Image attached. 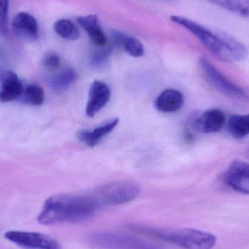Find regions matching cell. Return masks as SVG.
<instances>
[{
  "instance_id": "cell-10",
  "label": "cell",
  "mask_w": 249,
  "mask_h": 249,
  "mask_svg": "<svg viewBox=\"0 0 249 249\" xmlns=\"http://www.w3.org/2000/svg\"><path fill=\"white\" fill-rule=\"evenodd\" d=\"M110 97L111 90L109 86L103 82L95 80L89 90V99L86 110L87 116L93 118L106 106Z\"/></svg>"
},
{
  "instance_id": "cell-20",
  "label": "cell",
  "mask_w": 249,
  "mask_h": 249,
  "mask_svg": "<svg viewBox=\"0 0 249 249\" xmlns=\"http://www.w3.org/2000/svg\"><path fill=\"white\" fill-rule=\"evenodd\" d=\"M20 100L26 105L39 106L45 101V92L43 89L36 84H30L23 88Z\"/></svg>"
},
{
  "instance_id": "cell-2",
  "label": "cell",
  "mask_w": 249,
  "mask_h": 249,
  "mask_svg": "<svg viewBox=\"0 0 249 249\" xmlns=\"http://www.w3.org/2000/svg\"><path fill=\"white\" fill-rule=\"evenodd\" d=\"M171 19L190 31L211 53L220 61L238 62L248 56V50L245 45L223 31L206 27L183 16H172Z\"/></svg>"
},
{
  "instance_id": "cell-23",
  "label": "cell",
  "mask_w": 249,
  "mask_h": 249,
  "mask_svg": "<svg viewBox=\"0 0 249 249\" xmlns=\"http://www.w3.org/2000/svg\"><path fill=\"white\" fill-rule=\"evenodd\" d=\"M42 64L48 70H56L61 65V59L58 55L55 53H49L45 55L42 61Z\"/></svg>"
},
{
  "instance_id": "cell-22",
  "label": "cell",
  "mask_w": 249,
  "mask_h": 249,
  "mask_svg": "<svg viewBox=\"0 0 249 249\" xmlns=\"http://www.w3.org/2000/svg\"><path fill=\"white\" fill-rule=\"evenodd\" d=\"M9 0H0V33L6 35L8 31Z\"/></svg>"
},
{
  "instance_id": "cell-17",
  "label": "cell",
  "mask_w": 249,
  "mask_h": 249,
  "mask_svg": "<svg viewBox=\"0 0 249 249\" xmlns=\"http://www.w3.org/2000/svg\"><path fill=\"white\" fill-rule=\"evenodd\" d=\"M230 134L235 139H243L249 135V115H232L227 123Z\"/></svg>"
},
{
  "instance_id": "cell-3",
  "label": "cell",
  "mask_w": 249,
  "mask_h": 249,
  "mask_svg": "<svg viewBox=\"0 0 249 249\" xmlns=\"http://www.w3.org/2000/svg\"><path fill=\"white\" fill-rule=\"evenodd\" d=\"M140 231L183 249H212L216 244V236L212 234L190 228L154 229L146 228H141Z\"/></svg>"
},
{
  "instance_id": "cell-19",
  "label": "cell",
  "mask_w": 249,
  "mask_h": 249,
  "mask_svg": "<svg viewBox=\"0 0 249 249\" xmlns=\"http://www.w3.org/2000/svg\"><path fill=\"white\" fill-rule=\"evenodd\" d=\"M55 33L63 39L67 40H75L80 36L78 27L69 19H60L53 25Z\"/></svg>"
},
{
  "instance_id": "cell-11",
  "label": "cell",
  "mask_w": 249,
  "mask_h": 249,
  "mask_svg": "<svg viewBox=\"0 0 249 249\" xmlns=\"http://www.w3.org/2000/svg\"><path fill=\"white\" fill-rule=\"evenodd\" d=\"M226 122V116L222 110L212 109L196 118L194 121V126L201 133H214L220 131Z\"/></svg>"
},
{
  "instance_id": "cell-6",
  "label": "cell",
  "mask_w": 249,
  "mask_h": 249,
  "mask_svg": "<svg viewBox=\"0 0 249 249\" xmlns=\"http://www.w3.org/2000/svg\"><path fill=\"white\" fill-rule=\"evenodd\" d=\"M199 65L208 80L222 94L234 99H249L248 95L241 87L231 82L206 58H200Z\"/></svg>"
},
{
  "instance_id": "cell-9",
  "label": "cell",
  "mask_w": 249,
  "mask_h": 249,
  "mask_svg": "<svg viewBox=\"0 0 249 249\" xmlns=\"http://www.w3.org/2000/svg\"><path fill=\"white\" fill-rule=\"evenodd\" d=\"M11 27L15 35L23 40L35 41L39 37L37 20L26 12H20L13 18Z\"/></svg>"
},
{
  "instance_id": "cell-18",
  "label": "cell",
  "mask_w": 249,
  "mask_h": 249,
  "mask_svg": "<svg viewBox=\"0 0 249 249\" xmlns=\"http://www.w3.org/2000/svg\"><path fill=\"white\" fill-rule=\"evenodd\" d=\"M77 73L72 69H65L51 79V88L56 92L67 90L77 80Z\"/></svg>"
},
{
  "instance_id": "cell-8",
  "label": "cell",
  "mask_w": 249,
  "mask_h": 249,
  "mask_svg": "<svg viewBox=\"0 0 249 249\" xmlns=\"http://www.w3.org/2000/svg\"><path fill=\"white\" fill-rule=\"evenodd\" d=\"M225 183L242 194L249 195V163L235 160L230 164L225 174Z\"/></svg>"
},
{
  "instance_id": "cell-15",
  "label": "cell",
  "mask_w": 249,
  "mask_h": 249,
  "mask_svg": "<svg viewBox=\"0 0 249 249\" xmlns=\"http://www.w3.org/2000/svg\"><path fill=\"white\" fill-rule=\"evenodd\" d=\"M184 98L179 90L167 89L155 101V107L160 112L171 113L179 110L184 105Z\"/></svg>"
},
{
  "instance_id": "cell-24",
  "label": "cell",
  "mask_w": 249,
  "mask_h": 249,
  "mask_svg": "<svg viewBox=\"0 0 249 249\" xmlns=\"http://www.w3.org/2000/svg\"><path fill=\"white\" fill-rule=\"evenodd\" d=\"M163 1H171V0H163Z\"/></svg>"
},
{
  "instance_id": "cell-21",
  "label": "cell",
  "mask_w": 249,
  "mask_h": 249,
  "mask_svg": "<svg viewBox=\"0 0 249 249\" xmlns=\"http://www.w3.org/2000/svg\"><path fill=\"white\" fill-rule=\"evenodd\" d=\"M112 47H102L99 50H96L92 54L90 58V63L94 67H101L105 65L112 53Z\"/></svg>"
},
{
  "instance_id": "cell-12",
  "label": "cell",
  "mask_w": 249,
  "mask_h": 249,
  "mask_svg": "<svg viewBox=\"0 0 249 249\" xmlns=\"http://www.w3.org/2000/svg\"><path fill=\"white\" fill-rule=\"evenodd\" d=\"M23 86L18 76L12 71H5L0 74V102L3 103L20 99Z\"/></svg>"
},
{
  "instance_id": "cell-16",
  "label": "cell",
  "mask_w": 249,
  "mask_h": 249,
  "mask_svg": "<svg viewBox=\"0 0 249 249\" xmlns=\"http://www.w3.org/2000/svg\"><path fill=\"white\" fill-rule=\"evenodd\" d=\"M112 39L114 45L124 48V51L131 56L139 58L144 53V48L142 42L133 36H129L119 31H113Z\"/></svg>"
},
{
  "instance_id": "cell-1",
  "label": "cell",
  "mask_w": 249,
  "mask_h": 249,
  "mask_svg": "<svg viewBox=\"0 0 249 249\" xmlns=\"http://www.w3.org/2000/svg\"><path fill=\"white\" fill-rule=\"evenodd\" d=\"M101 207L93 193L55 195L45 200L37 220L43 225L78 222L93 216Z\"/></svg>"
},
{
  "instance_id": "cell-14",
  "label": "cell",
  "mask_w": 249,
  "mask_h": 249,
  "mask_svg": "<svg viewBox=\"0 0 249 249\" xmlns=\"http://www.w3.org/2000/svg\"><path fill=\"white\" fill-rule=\"evenodd\" d=\"M119 122L118 118H114L93 130H80L77 133V138L89 147H94L105 136L115 128Z\"/></svg>"
},
{
  "instance_id": "cell-5",
  "label": "cell",
  "mask_w": 249,
  "mask_h": 249,
  "mask_svg": "<svg viewBox=\"0 0 249 249\" xmlns=\"http://www.w3.org/2000/svg\"><path fill=\"white\" fill-rule=\"evenodd\" d=\"M89 241L98 249H163L142 238L114 232L92 234Z\"/></svg>"
},
{
  "instance_id": "cell-13",
  "label": "cell",
  "mask_w": 249,
  "mask_h": 249,
  "mask_svg": "<svg viewBox=\"0 0 249 249\" xmlns=\"http://www.w3.org/2000/svg\"><path fill=\"white\" fill-rule=\"evenodd\" d=\"M77 23L86 31L91 42L99 48L107 45V37L101 26L99 18L96 15L80 16L77 18Z\"/></svg>"
},
{
  "instance_id": "cell-4",
  "label": "cell",
  "mask_w": 249,
  "mask_h": 249,
  "mask_svg": "<svg viewBox=\"0 0 249 249\" xmlns=\"http://www.w3.org/2000/svg\"><path fill=\"white\" fill-rule=\"evenodd\" d=\"M139 193L140 188L136 183L123 180L101 186L93 193L102 207L129 203L136 199Z\"/></svg>"
},
{
  "instance_id": "cell-7",
  "label": "cell",
  "mask_w": 249,
  "mask_h": 249,
  "mask_svg": "<svg viewBox=\"0 0 249 249\" xmlns=\"http://www.w3.org/2000/svg\"><path fill=\"white\" fill-rule=\"evenodd\" d=\"M6 240L27 249H61L59 243L49 235L40 232L24 231H7Z\"/></svg>"
}]
</instances>
